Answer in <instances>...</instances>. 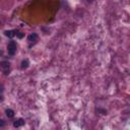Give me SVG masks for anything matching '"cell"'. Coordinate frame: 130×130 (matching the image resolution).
Returning a JSON list of instances; mask_svg holds the SVG:
<instances>
[{"label":"cell","mask_w":130,"mask_h":130,"mask_svg":"<svg viewBox=\"0 0 130 130\" xmlns=\"http://www.w3.org/2000/svg\"><path fill=\"white\" fill-rule=\"evenodd\" d=\"M16 50H17V45L16 43L14 41H10L7 44V52H8V55L10 56H13L14 54L16 53Z\"/></svg>","instance_id":"6da1fadb"},{"label":"cell","mask_w":130,"mask_h":130,"mask_svg":"<svg viewBox=\"0 0 130 130\" xmlns=\"http://www.w3.org/2000/svg\"><path fill=\"white\" fill-rule=\"evenodd\" d=\"M0 67H1V69L3 70L4 74H8L9 73V69H10V63H9L8 61H2L1 63H0Z\"/></svg>","instance_id":"7a4b0ae2"},{"label":"cell","mask_w":130,"mask_h":130,"mask_svg":"<svg viewBox=\"0 0 130 130\" xmlns=\"http://www.w3.org/2000/svg\"><path fill=\"white\" fill-rule=\"evenodd\" d=\"M38 34H36V33H33V34H31L30 36L27 37V41H28V43H30V47L32 46V45H35L36 43H37V41H38Z\"/></svg>","instance_id":"3957f363"},{"label":"cell","mask_w":130,"mask_h":130,"mask_svg":"<svg viewBox=\"0 0 130 130\" xmlns=\"http://www.w3.org/2000/svg\"><path fill=\"white\" fill-rule=\"evenodd\" d=\"M25 120L23 119H21V118H20V119H17L16 121H14L13 122V126L15 127V128H18V127H21V126H23L25 125Z\"/></svg>","instance_id":"277c9868"},{"label":"cell","mask_w":130,"mask_h":130,"mask_svg":"<svg viewBox=\"0 0 130 130\" xmlns=\"http://www.w3.org/2000/svg\"><path fill=\"white\" fill-rule=\"evenodd\" d=\"M4 35L11 39V38H13L14 36H15V30H12V31H5V32H4Z\"/></svg>","instance_id":"5b68a950"},{"label":"cell","mask_w":130,"mask_h":130,"mask_svg":"<svg viewBox=\"0 0 130 130\" xmlns=\"http://www.w3.org/2000/svg\"><path fill=\"white\" fill-rule=\"evenodd\" d=\"M28 60L27 59H25V60H22L21 61V69H27V67H28Z\"/></svg>","instance_id":"8992f818"},{"label":"cell","mask_w":130,"mask_h":130,"mask_svg":"<svg viewBox=\"0 0 130 130\" xmlns=\"http://www.w3.org/2000/svg\"><path fill=\"white\" fill-rule=\"evenodd\" d=\"M5 114L8 118H12L14 116V111L11 110V109H6L5 110Z\"/></svg>","instance_id":"52a82bcc"},{"label":"cell","mask_w":130,"mask_h":130,"mask_svg":"<svg viewBox=\"0 0 130 130\" xmlns=\"http://www.w3.org/2000/svg\"><path fill=\"white\" fill-rule=\"evenodd\" d=\"M15 36H16L17 38H20V39H21V38H23V33H21V31L15 30Z\"/></svg>","instance_id":"ba28073f"},{"label":"cell","mask_w":130,"mask_h":130,"mask_svg":"<svg viewBox=\"0 0 130 130\" xmlns=\"http://www.w3.org/2000/svg\"><path fill=\"white\" fill-rule=\"evenodd\" d=\"M5 121H4L3 119H0V127H3V126H5Z\"/></svg>","instance_id":"9c48e42d"},{"label":"cell","mask_w":130,"mask_h":130,"mask_svg":"<svg viewBox=\"0 0 130 130\" xmlns=\"http://www.w3.org/2000/svg\"><path fill=\"white\" fill-rule=\"evenodd\" d=\"M0 63H1V62H0ZM0 68H1V67H0Z\"/></svg>","instance_id":"30bf717a"}]
</instances>
